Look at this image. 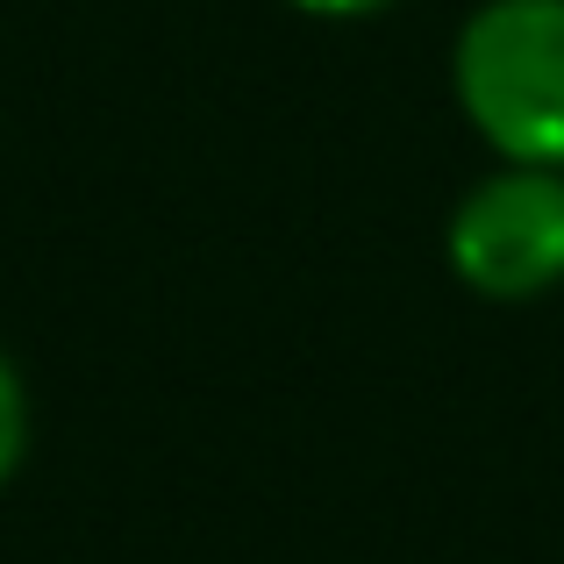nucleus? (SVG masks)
<instances>
[{
	"mask_svg": "<svg viewBox=\"0 0 564 564\" xmlns=\"http://www.w3.org/2000/svg\"><path fill=\"white\" fill-rule=\"evenodd\" d=\"M451 86L500 165L564 172V0H479L457 29Z\"/></svg>",
	"mask_w": 564,
	"mask_h": 564,
	"instance_id": "obj_1",
	"label": "nucleus"
},
{
	"mask_svg": "<svg viewBox=\"0 0 564 564\" xmlns=\"http://www.w3.org/2000/svg\"><path fill=\"white\" fill-rule=\"evenodd\" d=\"M451 272L479 301H543L564 286V172L551 165H494L457 200L451 229Z\"/></svg>",
	"mask_w": 564,
	"mask_h": 564,
	"instance_id": "obj_2",
	"label": "nucleus"
},
{
	"mask_svg": "<svg viewBox=\"0 0 564 564\" xmlns=\"http://www.w3.org/2000/svg\"><path fill=\"white\" fill-rule=\"evenodd\" d=\"M22 451H29V393H22V372H14V358L0 350V486L14 479Z\"/></svg>",
	"mask_w": 564,
	"mask_h": 564,
	"instance_id": "obj_3",
	"label": "nucleus"
},
{
	"mask_svg": "<svg viewBox=\"0 0 564 564\" xmlns=\"http://www.w3.org/2000/svg\"><path fill=\"white\" fill-rule=\"evenodd\" d=\"M286 8L315 14V22H365V14H386L393 0H286Z\"/></svg>",
	"mask_w": 564,
	"mask_h": 564,
	"instance_id": "obj_4",
	"label": "nucleus"
}]
</instances>
